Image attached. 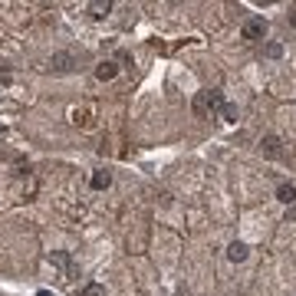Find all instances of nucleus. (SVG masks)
Segmentation results:
<instances>
[{"instance_id": "7", "label": "nucleus", "mask_w": 296, "mask_h": 296, "mask_svg": "<svg viewBox=\"0 0 296 296\" xmlns=\"http://www.w3.org/2000/svg\"><path fill=\"white\" fill-rule=\"evenodd\" d=\"M109 185H112V175L106 171V168H99V171H92V188H96V191H106Z\"/></svg>"}, {"instance_id": "11", "label": "nucleus", "mask_w": 296, "mask_h": 296, "mask_svg": "<svg viewBox=\"0 0 296 296\" xmlns=\"http://www.w3.org/2000/svg\"><path fill=\"white\" fill-rule=\"evenodd\" d=\"M73 122L82 125V129H92V112H89V109H76V112H73Z\"/></svg>"}, {"instance_id": "16", "label": "nucleus", "mask_w": 296, "mask_h": 296, "mask_svg": "<svg viewBox=\"0 0 296 296\" xmlns=\"http://www.w3.org/2000/svg\"><path fill=\"white\" fill-rule=\"evenodd\" d=\"M119 63H132V56L125 53V50H119V53H115V66H119Z\"/></svg>"}, {"instance_id": "17", "label": "nucleus", "mask_w": 296, "mask_h": 296, "mask_svg": "<svg viewBox=\"0 0 296 296\" xmlns=\"http://www.w3.org/2000/svg\"><path fill=\"white\" fill-rule=\"evenodd\" d=\"M290 23H293V27H296V10H290Z\"/></svg>"}, {"instance_id": "6", "label": "nucleus", "mask_w": 296, "mask_h": 296, "mask_svg": "<svg viewBox=\"0 0 296 296\" xmlns=\"http://www.w3.org/2000/svg\"><path fill=\"white\" fill-rule=\"evenodd\" d=\"M227 257H230L234 263H243V260H247V243H243V241H234V243L227 247Z\"/></svg>"}, {"instance_id": "4", "label": "nucleus", "mask_w": 296, "mask_h": 296, "mask_svg": "<svg viewBox=\"0 0 296 296\" xmlns=\"http://www.w3.org/2000/svg\"><path fill=\"white\" fill-rule=\"evenodd\" d=\"M119 76V66H115V59H106V63L96 66V79H102V82H109V79Z\"/></svg>"}, {"instance_id": "14", "label": "nucleus", "mask_w": 296, "mask_h": 296, "mask_svg": "<svg viewBox=\"0 0 296 296\" xmlns=\"http://www.w3.org/2000/svg\"><path fill=\"white\" fill-rule=\"evenodd\" d=\"M220 115L227 122H237V106H230V102H224V109H220Z\"/></svg>"}, {"instance_id": "15", "label": "nucleus", "mask_w": 296, "mask_h": 296, "mask_svg": "<svg viewBox=\"0 0 296 296\" xmlns=\"http://www.w3.org/2000/svg\"><path fill=\"white\" fill-rule=\"evenodd\" d=\"M267 56H270V59H280V56H283V46H280V43H270V46H267Z\"/></svg>"}, {"instance_id": "9", "label": "nucleus", "mask_w": 296, "mask_h": 296, "mask_svg": "<svg viewBox=\"0 0 296 296\" xmlns=\"http://www.w3.org/2000/svg\"><path fill=\"white\" fill-rule=\"evenodd\" d=\"M276 197H280L283 204H296V188L293 185H280L276 188Z\"/></svg>"}, {"instance_id": "13", "label": "nucleus", "mask_w": 296, "mask_h": 296, "mask_svg": "<svg viewBox=\"0 0 296 296\" xmlns=\"http://www.w3.org/2000/svg\"><path fill=\"white\" fill-rule=\"evenodd\" d=\"M79 296H106V286H99V283H86L82 290H79Z\"/></svg>"}, {"instance_id": "8", "label": "nucleus", "mask_w": 296, "mask_h": 296, "mask_svg": "<svg viewBox=\"0 0 296 296\" xmlns=\"http://www.w3.org/2000/svg\"><path fill=\"white\" fill-rule=\"evenodd\" d=\"M208 109L211 112L224 109V92H220V89H208Z\"/></svg>"}, {"instance_id": "3", "label": "nucleus", "mask_w": 296, "mask_h": 296, "mask_svg": "<svg viewBox=\"0 0 296 296\" xmlns=\"http://www.w3.org/2000/svg\"><path fill=\"white\" fill-rule=\"evenodd\" d=\"M267 36V20H247L243 23V40H263Z\"/></svg>"}, {"instance_id": "10", "label": "nucleus", "mask_w": 296, "mask_h": 296, "mask_svg": "<svg viewBox=\"0 0 296 296\" xmlns=\"http://www.w3.org/2000/svg\"><path fill=\"white\" fill-rule=\"evenodd\" d=\"M191 109H194V115H208V92H197L194 102H191Z\"/></svg>"}, {"instance_id": "18", "label": "nucleus", "mask_w": 296, "mask_h": 296, "mask_svg": "<svg viewBox=\"0 0 296 296\" xmlns=\"http://www.w3.org/2000/svg\"><path fill=\"white\" fill-rule=\"evenodd\" d=\"M290 217H293V220H296V208H293V211H290Z\"/></svg>"}, {"instance_id": "5", "label": "nucleus", "mask_w": 296, "mask_h": 296, "mask_svg": "<svg viewBox=\"0 0 296 296\" xmlns=\"http://www.w3.org/2000/svg\"><path fill=\"white\" fill-rule=\"evenodd\" d=\"M50 263H53V267H63L69 276H76V270H73V260H69V253H63V250H59V253H50Z\"/></svg>"}, {"instance_id": "1", "label": "nucleus", "mask_w": 296, "mask_h": 296, "mask_svg": "<svg viewBox=\"0 0 296 296\" xmlns=\"http://www.w3.org/2000/svg\"><path fill=\"white\" fill-rule=\"evenodd\" d=\"M76 69V56L73 53H53L50 56V73H73Z\"/></svg>"}, {"instance_id": "2", "label": "nucleus", "mask_w": 296, "mask_h": 296, "mask_svg": "<svg viewBox=\"0 0 296 296\" xmlns=\"http://www.w3.org/2000/svg\"><path fill=\"white\" fill-rule=\"evenodd\" d=\"M260 148H263L267 158H280V155H283V138H280V135H267L260 142Z\"/></svg>"}, {"instance_id": "12", "label": "nucleus", "mask_w": 296, "mask_h": 296, "mask_svg": "<svg viewBox=\"0 0 296 296\" xmlns=\"http://www.w3.org/2000/svg\"><path fill=\"white\" fill-rule=\"evenodd\" d=\"M109 10H112V3H109V0H106V3H102V0H96V3H89V13H92L96 20H102V17H106Z\"/></svg>"}]
</instances>
